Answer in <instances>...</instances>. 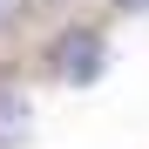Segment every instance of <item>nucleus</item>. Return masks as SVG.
<instances>
[{"label":"nucleus","mask_w":149,"mask_h":149,"mask_svg":"<svg viewBox=\"0 0 149 149\" xmlns=\"http://www.w3.org/2000/svg\"><path fill=\"white\" fill-rule=\"evenodd\" d=\"M34 7H61V0H34Z\"/></svg>","instance_id":"39448f33"},{"label":"nucleus","mask_w":149,"mask_h":149,"mask_svg":"<svg viewBox=\"0 0 149 149\" xmlns=\"http://www.w3.org/2000/svg\"><path fill=\"white\" fill-rule=\"evenodd\" d=\"M102 68H109V41H102V27H61L54 41H47V74L68 81V88L102 81Z\"/></svg>","instance_id":"f257e3e1"},{"label":"nucleus","mask_w":149,"mask_h":149,"mask_svg":"<svg viewBox=\"0 0 149 149\" xmlns=\"http://www.w3.org/2000/svg\"><path fill=\"white\" fill-rule=\"evenodd\" d=\"M27 7H34V0H0V34H14L20 20H27Z\"/></svg>","instance_id":"7ed1b4c3"},{"label":"nucleus","mask_w":149,"mask_h":149,"mask_svg":"<svg viewBox=\"0 0 149 149\" xmlns=\"http://www.w3.org/2000/svg\"><path fill=\"white\" fill-rule=\"evenodd\" d=\"M34 129V109H27V95L20 88H0V149H20Z\"/></svg>","instance_id":"f03ea898"},{"label":"nucleus","mask_w":149,"mask_h":149,"mask_svg":"<svg viewBox=\"0 0 149 149\" xmlns=\"http://www.w3.org/2000/svg\"><path fill=\"white\" fill-rule=\"evenodd\" d=\"M115 7H122V14H149V0H115Z\"/></svg>","instance_id":"20e7f679"}]
</instances>
